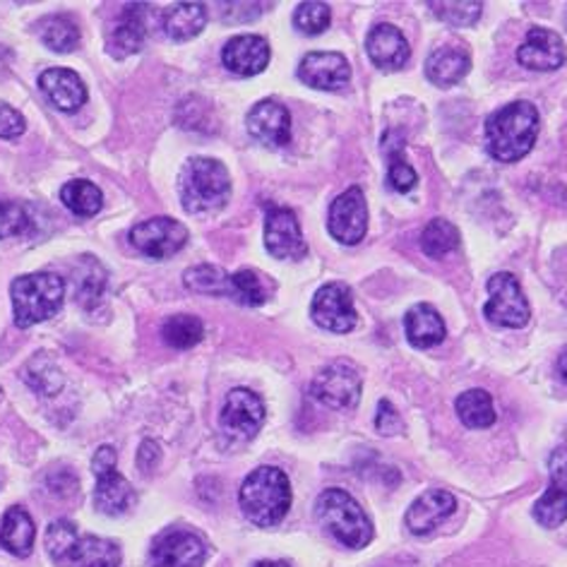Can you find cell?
I'll use <instances>...</instances> for the list:
<instances>
[{"label":"cell","instance_id":"3957f363","mask_svg":"<svg viewBox=\"0 0 567 567\" xmlns=\"http://www.w3.org/2000/svg\"><path fill=\"white\" fill-rule=\"evenodd\" d=\"M238 505L255 527H277L291 507L289 476L277 466H258L240 486Z\"/></svg>","mask_w":567,"mask_h":567},{"label":"cell","instance_id":"f546056e","mask_svg":"<svg viewBox=\"0 0 567 567\" xmlns=\"http://www.w3.org/2000/svg\"><path fill=\"white\" fill-rule=\"evenodd\" d=\"M104 289H106V269L102 267V262H96L92 255H84L75 275L78 303H82L84 308H92L104 296Z\"/></svg>","mask_w":567,"mask_h":567},{"label":"cell","instance_id":"2e32d148","mask_svg":"<svg viewBox=\"0 0 567 567\" xmlns=\"http://www.w3.org/2000/svg\"><path fill=\"white\" fill-rule=\"evenodd\" d=\"M299 80L313 90L337 92L349 84L351 68L342 53L310 51L299 63Z\"/></svg>","mask_w":567,"mask_h":567},{"label":"cell","instance_id":"e0dca14e","mask_svg":"<svg viewBox=\"0 0 567 567\" xmlns=\"http://www.w3.org/2000/svg\"><path fill=\"white\" fill-rule=\"evenodd\" d=\"M252 140L265 147H284L291 140V113L275 99H262L255 104L246 118Z\"/></svg>","mask_w":567,"mask_h":567},{"label":"cell","instance_id":"b9f144b4","mask_svg":"<svg viewBox=\"0 0 567 567\" xmlns=\"http://www.w3.org/2000/svg\"><path fill=\"white\" fill-rule=\"evenodd\" d=\"M375 429H378L380 435H396V433H400V431L404 429V423H402L400 414H396V409H394L388 400H382V402L378 404Z\"/></svg>","mask_w":567,"mask_h":567},{"label":"cell","instance_id":"7dc6e473","mask_svg":"<svg viewBox=\"0 0 567 567\" xmlns=\"http://www.w3.org/2000/svg\"><path fill=\"white\" fill-rule=\"evenodd\" d=\"M255 567H291V565L284 563V560H260Z\"/></svg>","mask_w":567,"mask_h":567},{"label":"cell","instance_id":"4dcf8cb0","mask_svg":"<svg viewBox=\"0 0 567 567\" xmlns=\"http://www.w3.org/2000/svg\"><path fill=\"white\" fill-rule=\"evenodd\" d=\"M39 37L55 53H70L80 41V27L68 16H49L39 22Z\"/></svg>","mask_w":567,"mask_h":567},{"label":"cell","instance_id":"ac0fdd59","mask_svg":"<svg viewBox=\"0 0 567 567\" xmlns=\"http://www.w3.org/2000/svg\"><path fill=\"white\" fill-rule=\"evenodd\" d=\"M517 61L536 70V73H548V70H558L567 63V49L560 34L544 30V27H532L527 39L517 51Z\"/></svg>","mask_w":567,"mask_h":567},{"label":"cell","instance_id":"bcb514c9","mask_svg":"<svg viewBox=\"0 0 567 567\" xmlns=\"http://www.w3.org/2000/svg\"><path fill=\"white\" fill-rule=\"evenodd\" d=\"M558 373L567 382V349H563V353L558 357Z\"/></svg>","mask_w":567,"mask_h":567},{"label":"cell","instance_id":"4316f807","mask_svg":"<svg viewBox=\"0 0 567 567\" xmlns=\"http://www.w3.org/2000/svg\"><path fill=\"white\" fill-rule=\"evenodd\" d=\"M162 24L168 39L188 41L205 30L207 10L203 3H176L166 8Z\"/></svg>","mask_w":567,"mask_h":567},{"label":"cell","instance_id":"f6af8a7d","mask_svg":"<svg viewBox=\"0 0 567 567\" xmlns=\"http://www.w3.org/2000/svg\"><path fill=\"white\" fill-rule=\"evenodd\" d=\"M159 457H162L159 445L154 443V441H145V443H142L140 452H137V464H140V470L145 472V474H150V472L154 470V466H157Z\"/></svg>","mask_w":567,"mask_h":567},{"label":"cell","instance_id":"1f68e13d","mask_svg":"<svg viewBox=\"0 0 567 567\" xmlns=\"http://www.w3.org/2000/svg\"><path fill=\"white\" fill-rule=\"evenodd\" d=\"M460 246V229L452 221L437 217L431 219L421 234V250L429 258H445Z\"/></svg>","mask_w":567,"mask_h":567},{"label":"cell","instance_id":"30bf717a","mask_svg":"<svg viewBox=\"0 0 567 567\" xmlns=\"http://www.w3.org/2000/svg\"><path fill=\"white\" fill-rule=\"evenodd\" d=\"M310 316L322 330L347 334L357 328L359 316L353 308L351 289L342 281H330L320 287L313 296V306H310Z\"/></svg>","mask_w":567,"mask_h":567},{"label":"cell","instance_id":"681fc988","mask_svg":"<svg viewBox=\"0 0 567 567\" xmlns=\"http://www.w3.org/2000/svg\"><path fill=\"white\" fill-rule=\"evenodd\" d=\"M0 400H3V392H0Z\"/></svg>","mask_w":567,"mask_h":567},{"label":"cell","instance_id":"44dd1931","mask_svg":"<svg viewBox=\"0 0 567 567\" xmlns=\"http://www.w3.org/2000/svg\"><path fill=\"white\" fill-rule=\"evenodd\" d=\"M365 51L368 59L373 61L380 70H400L406 65L411 49L409 41L402 34V30H396L394 24H375L371 32L365 37Z\"/></svg>","mask_w":567,"mask_h":567},{"label":"cell","instance_id":"8992f818","mask_svg":"<svg viewBox=\"0 0 567 567\" xmlns=\"http://www.w3.org/2000/svg\"><path fill=\"white\" fill-rule=\"evenodd\" d=\"M318 519L339 544L349 548H365L373 542V522L363 507L342 488H328L320 493L316 505Z\"/></svg>","mask_w":567,"mask_h":567},{"label":"cell","instance_id":"5b68a950","mask_svg":"<svg viewBox=\"0 0 567 567\" xmlns=\"http://www.w3.org/2000/svg\"><path fill=\"white\" fill-rule=\"evenodd\" d=\"M12 313L22 330L51 320L65 301V281L53 272H34L12 281Z\"/></svg>","mask_w":567,"mask_h":567},{"label":"cell","instance_id":"603a6c76","mask_svg":"<svg viewBox=\"0 0 567 567\" xmlns=\"http://www.w3.org/2000/svg\"><path fill=\"white\" fill-rule=\"evenodd\" d=\"M147 39V6H125L121 12V20L116 30L109 37V51L116 59H125V55L137 53L145 47Z\"/></svg>","mask_w":567,"mask_h":567},{"label":"cell","instance_id":"d6986e66","mask_svg":"<svg viewBox=\"0 0 567 567\" xmlns=\"http://www.w3.org/2000/svg\"><path fill=\"white\" fill-rule=\"evenodd\" d=\"M221 63L234 75L252 78L260 75L269 63V44L265 37L258 34H238L231 41H226L221 49Z\"/></svg>","mask_w":567,"mask_h":567},{"label":"cell","instance_id":"484cf974","mask_svg":"<svg viewBox=\"0 0 567 567\" xmlns=\"http://www.w3.org/2000/svg\"><path fill=\"white\" fill-rule=\"evenodd\" d=\"M470 70H472L470 55L460 49H450V47L433 51L429 55V61H425V78L443 90L464 80Z\"/></svg>","mask_w":567,"mask_h":567},{"label":"cell","instance_id":"5bb4252c","mask_svg":"<svg viewBox=\"0 0 567 567\" xmlns=\"http://www.w3.org/2000/svg\"><path fill=\"white\" fill-rule=\"evenodd\" d=\"M265 423V404L258 394L248 388H236L226 394L221 409V429L238 437V441H250L258 435Z\"/></svg>","mask_w":567,"mask_h":567},{"label":"cell","instance_id":"d4e9b609","mask_svg":"<svg viewBox=\"0 0 567 567\" xmlns=\"http://www.w3.org/2000/svg\"><path fill=\"white\" fill-rule=\"evenodd\" d=\"M37 527L24 507H10L0 524V546L16 558H27L34 548Z\"/></svg>","mask_w":567,"mask_h":567},{"label":"cell","instance_id":"d590c367","mask_svg":"<svg viewBox=\"0 0 567 567\" xmlns=\"http://www.w3.org/2000/svg\"><path fill=\"white\" fill-rule=\"evenodd\" d=\"M229 296L244 306H262L267 301V287L260 272L252 269H238L229 281Z\"/></svg>","mask_w":567,"mask_h":567},{"label":"cell","instance_id":"4fadbf2b","mask_svg":"<svg viewBox=\"0 0 567 567\" xmlns=\"http://www.w3.org/2000/svg\"><path fill=\"white\" fill-rule=\"evenodd\" d=\"M328 229L344 246H357L368 231V205L359 186H351L330 207Z\"/></svg>","mask_w":567,"mask_h":567},{"label":"cell","instance_id":"f1b7e54d","mask_svg":"<svg viewBox=\"0 0 567 567\" xmlns=\"http://www.w3.org/2000/svg\"><path fill=\"white\" fill-rule=\"evenodd\" d=\"M63 205L78 217H94L104 205V195L92 181H68L61 188Z\"/></svg>","mask_w":567,"mask_h":567},{"label":"cell","instance_id":"ffe728a7","mask_svg":"<svg viewBox=\"0 0 567 567\" xmlns=\"http://www.w3.org/2000/svg\"><path fill=\"white\" fill-rule=\"evenodd\" d=\"M455 507H457V501L452 493L441 491V488L425 491L406 509V517H404L406 527L411 534H416V536L431 534L435 527H441L445 519L452 517Z\"/></svg>","mask_w":567,"mask_h":567},{"label":"cell","instance_id":"7c38bea8","mask_svg":"<svg viewBox=\"0 0 567 567\" xmlns=\"http://www.w3.org/2000/svg\"><path fill=\"white\" fill-rule=\"evenodd\" d=\"M207 544L200 534L188 529H166L152 546L154 567H203Z\"/></svg>","mask_w":567,"mask_h":567},{"label":"cell","instance_id":"74e56055","mask_svg":"<svg viewBox=\"0 0 567 567\" xmlns=\"http://www.w3.org/2000/svg\"><path fill=\"white\" fill-rule=\"evenodd\" d=\"M429 8L433 10L435 18H441L443 22L452 24V27H474L484 12V3H452V0H445V3H429Z\"/></svg>","mask_w":567,"mask_h":567},{"label":"cell","instance_id":"7402d4cb","mask_svg":"<svg viewBox=\"0 0 567 567\" xmlns=\"http://www.w3.org/2000/svg\"><path fill=\"white\" fill-rule=\"evenodd\" d=\"M39 90L61 111H78L87 102V87L78 73L68 68H49L39 75Z\"/></svg>","mask_w":567,"mask_h":567},{"label":"cell","instance_id":"277c9868","mask_svg":"<svg viewBox=\"0 0 567 567\" xmlns=\"http://www.w3.org/2000/svg\"><path fill=\"white\" fill-rule=\"evenodd\" d=\"M181 203L190 215H209L226 205L231 195V178L226 166L209 157L188 159L178 178Z\"/></svg>","mask_w":567,"mask_h":567},{"label":"cell","instance_id":"7a4b0ae2","mask_svg":"<svg viewBox=\"0 0 567 567\" xmlns=\"http://www.w3.org/2000/svg\"><path fill=\"white\" fill-rule=\"evenodd\" d=\"M47 550L61 567H118L121 548L109 538L80 534L73 522L55 519L47 529Z\"/></svg>","mask_w":567,"mask_h":567},{"label":"cell","instance_id":"60d3db41","mask_svg":"<svg viewBox=\"0 0 567 567\" xmlns=\"http://www.w3.org/2000/svg\"><path fill=\"white\" fill-rule=\"evenodd\" d=\"M27 131V123L18 109L0 102V137L16 140Z\"/></svg>","mask_w":567,"mask_h":567},{"label":"cell","instance_id":"d6a6232c","mask_svg":"<svg viewBox=\"0 0 567 567\" xmlns=\"http://www.w3.org/2000/svg\"><path fill=\"white\" fill-rule=\"evenodd\" d=\"M229 281L231 275H226L221 267L215 265H197L186 269V275H183V284L190 291L207 296H229Z\"/></svg>","mask_w":567,"mask_h":567},{"label":"cell","instance_id":"e575fe53","mask_svg":"<svg viewBox=\"0 0 567 567\" xmlns=\"http://www.w3.org/2000/svg\"><path fill=\"white\" fill-rule=\"evenodd\" d=\"M534 519L546 529H556L567 519V488L550 486L542 498L534 503Z\"/></svg>","mask_w":567,"mask_h":567},{"label":"cell","instance_id":"f35d334b","mask_svg":"<svg viewBox=\"0 0 567 567\" xmlns=\"http://www.w3.org/2000/svg\"><path fill=\"white\" fill-rule=\"evenodd\" d=\"M32 229L30 209L16 200H0V238L22 236Z\"/></svg>","mask_w":567,"mask_h":567},{"label":"cell","instance_id":"6da1fadb","mask_svg":"<svg viewBox=\"0 0 567 567\" xmlns=\"http://www.w3.org/2000/svg\"><path fill=\"white\" fill-rule=\"evenodd\" d=\"M538 135V109L532 102H513L486 121V147L495 162L513 164L532 152Z\"/></svg>","mask_w":567,"mask_h":567},{"label":"cell","instance_id":"9a60e30c","mask_svg":"<svg viewBox=\"0 0 567 567\" xmlns=\"http://www.w3.org/2000/svg\"><path fill=\"white\" fill-rule=\"evenodd\" d=\"M265 248L279 260H301L308 246L299 219L287 207H269L265 217Z\"/></svg>","mask_w":567,"mask_h":567},{"label":"cell","instance_id":"cb8c5ba5","mask_svg":"<svg viewBox=\"0 0 567 567\" xmlns=\"http://www.w3.org/2000/svg\"><path fill=\"white\" fill-rule=\"evenodd\" d=\"M404 330L409 344L416 349H431L441 344L447 334L445 320L431 303H419L411 308L404 316Z\"/></svg>","mask_w":567,"mask_h":567},{"label":"cell","instance_id":"ba28073f","mask_svg":"<svg viewBox=\"0 0 567 567\" xmlns=\"http://www.w3.org/2000/svg\"><path fill=\"white\" fill-rule=\"evenodd\" d=\"M361 373L351 361H332L324 365L316 375L313 385H310V394L324 406L337 411H349L359 404L361 400Z\"/></svg>","mask_w":567,"mask_h":567},{"label":"cell","instance_id":"83f0119b","mask_svg":"<svg viewBox=\"0 0 567 567\" xmlns=\"http://www.w3.org/2000/svg\"><path fill=\"white\" fill-rule=\"evenodd\" d=\"M455 411L466 429H474V431L491 429L495 419H498L493 406V396L486 390L462 392L455 402Z\"/></svg>","mask_w":567,"mask_h":567},{"label":"cell","instance_id":"c3c4849f","mask_svg":"<svg viewBox=\"0 0 567 567\" xmlns=\"http://www.w3.org/2000/svg\"><path fill=\"white\" fill-rule=\"evenodd\" d=\"M6 65H3V53H0V70H3Z\"/></svg>","mask_w":567,"mask_h":567},{"label":"cell","instance_id":"9c48e42d","mask_svg":"<svg viewBox=\"0 0 567 567\" xmlns=\"http://www.w3.org/2000/svg\"><path fill=\"white\" fill-rule=\"evenodd\" d=\"M491 299L484 308L486 318L498 324V328H524L532 318V308L527 296H524L515 275L498 272L488 279Z\"/></svg>","mask_w":567,"mask_h":567},{"label":"cell","instance_id":"7bdbcfd3","mask_svg":"<svg viewBox=\"0 0 567 567\" xmlns=\"http://www.w3.org/2000/svg\"><path fill=\"white\" fill-rule=\"evenodd\" d=\"M262 12L258 3H224L221 16L226 22H250Z\"/></svg>","mask_w":567,"mask_h":567},{"label":"cell","instance_id":"8fae6325","mask_svg":"<svg viewBox=\"0 0 567 567\" xmlns=\"http://www.w3.org/2000/svg\"><path fill=\"white\" fill-rule=\"evenodd\" d=\"M131 244L152 260H166L188 244V229L172 217H154L133 226Z\"/></svg>","mask_w":567,"mask_h":567},{"label":"cell","instance_id":"ee69618b","mask_svg":"<svg viewBox=\"0 0 567 567\" xmlns=\"http://www.w3.org/2000/svg\"><path fill=\"white\" fill-rule=\"evenodd\" d=\"M548 474H550V486L567 488V447L553 450L548 460Z\"/></svg>","mask_w":567,"mask_h":567},{"label":"cell","instance_id":"52a82bcc","mask_svg":"<svg viewBox=\"0 0 567 567\" xmlns=\"http://www.w3.org/2000/svg\"><path fill=\"white\" fill-rule=\"evenodd\" d=\"M92 472L96 476L94 503L104 515L118 517L135 505V491L127 484L125 476L116 472V450L102 445L92 460Z\"/></svg>","mask_w":567,"mask_h":567},{"label":"cell","instance_id":"8d00e7d4","mask_svg":"<svg viewBox=\"0 0 567 567\" xmlns=\"http://www.w3.org/2000/svg\"><path fill=\"white\" fill-rule=\"evenodd\" d=\"M330 22H332V10L328 3H316V0H310V3H301L293 12L296 30L308 37L322 34L330 27Z\"/></svg>","mask_w":567,"mask_h":567},{"label":"cell","instance_id":"ab89813d","mask_svg":"<svg viewBox=\"0 0 567 567\" xmlns=\"http://www.w3.org/2000/svg\"><path fill=\"white\" fill-rule=\"evenodd\" d=\"M416 172L411 168V164H406L402 157H394L390 159V172H388V183L390 188L396 193H409L416 188Z\"/></svg>","mask_w":567,"mask_h":567},{"label":"cell","instance_id":"836d02e7","mask_svg":"<svg viewBox=\"0 0 567 567\" xmlns=\"http://www.w3.org/2000/svg\"><path fill=\"white\" fill-rule=\"evenodd\" d=\"M203 334H205V328L200 318L188 316V313L172 316L162 328L164 342L174 349H193L195 344H200Z\"/></svg>","mask_w":567,"mask_h":567}]
</instances>
